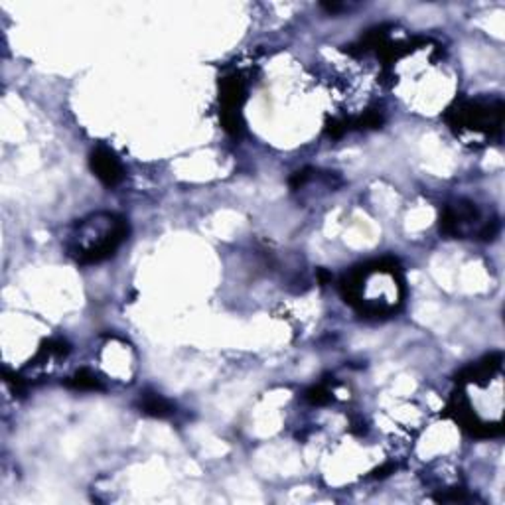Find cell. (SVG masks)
I'll use <instances>...</instances> for the list:
<instances>
[{
	"mask_svg": "<svg viewBox=\"0 0 505 505\" xmlns=\"http://www.w3.org/2000/svg\"><path fill=\"white\" fill-rule=\"evenodd\" d=\"M126 237V219L115 213H93L75 225V233L67 243V251L80 265H93L113 257Z\"/></svg>",
	"mask_w": 505,
	"mask_h": 505,
	"instance_id": "1",
	"label": "cell"
},
{
	"mask_svg": "<svg viewBox=\"0 0 505 505\" xmlns=\"http://www.w3.org/2000/svg\"><path fill=\"white\" fill-rule=\"evenodd\" d=\"M448 123L452 124V129H474L482 133H499L501 131V119H504V103L496 101L489 105L482 103H464L458 105V109L448 111Z\"/></svg>",
	"mask_w": 505,
	"mask_h": 505,
	"instance_id": "2",
	"label": "cell"
},
{
	"mask_svg": "<svg viewBox=\"0 0 505 505\" xmlns=\"http://www.w3.org/2000/svg\"><path fill=\"white\" fill-rule=\"evenodd\" d=\"M89 162H91V170L95 172V176L105 186L113 188L123 180V166H121V162L105 146H99V148L91 152V160Z\"/></svg>",
	"mask_w": 505,
	"mask_h": 505,
	"instance_id": "3",
	"label": "cell"
},
{
	"mask_svg": "<svg viewBox=\"0 0 505 505\" xmlns=\"http://www.w3.org/2000/svg\"><path fill=\"white\" fill-rule=\"evenodd\" d=\"M141 408L144 415H151V417H156V418H166L174 413L172 403L164 399V397L156 395V393H146V395H142Z\"/></svg>",
	"mask_w": 505,
	"mask_h": 505,
	"instance_id": "4",
	"label": "cell"
},
{
	"mask_svg": "<svg viewBox=\"0 0 505 505\" xmlns=\"http://www.w3.org/2000/svg\"><path fill=\"white\" fill-rule=\"evenodd\" d=\"M67 387L77 391H99L103 389V383H101V379H99L97 375H95L93 371H89V369H80V371L75 373L70 381H67Z\"/></svg>",
	"mask_w": 505,
	"mask_h": 505,
	"instance_id": "5",
	"label": "cell"
},
{
	"mask_svg": "<svg viewBox=\"0 0 505 505\" xmlns=\"http://www.w3.org/2000/svg\"><path fill=\"white\" fill-rule=\"evenodd\" d=\"M306 399L310 401L312 405H326L332 399V395H330V389L326 385H316V387L306 391Z\"/></svg>",
	"mask_w": 505,
	"mask_h": 505,
	"instance_id": "6",
	"label": "cell"
},
{
	"mask_svg": "<svg viewBox=\"0 0 505 505\" xmlns=\"http://www.w3.org/2000/svg\"><path fill=\"white\" fill-rule=\"evenodd\" d=\"M310 172H312L310 168H304V170H300V172H296V174L290 178V188H293V190H298L300 186H304V184L310 180V176H312Z\"/></svg>",
	"mask_w": 505,
	"mask_h": 505,
	"instance_id": "7",
	"label": "cell"
}]
</instances>
